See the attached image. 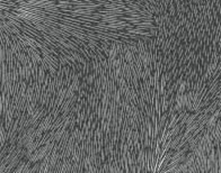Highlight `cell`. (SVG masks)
I'll list each match as a JSON object with an SVG mask.
<instances>
[{"instance_id":"6da1fadb","label":"cell","mask_w":221,"mask_h":173,"mask_svg":"<svg viewBox=\"0 0 221 173\" xmlns=\"http://www.w3.org/2000/svg\"><path fill=\"white\" fill-rule=\"evenodd\" d=\"M25 44H28V45H36V42H35L34 39H32V38H28V37H26L25 38Z\"/></svg>"}]
</instances>
